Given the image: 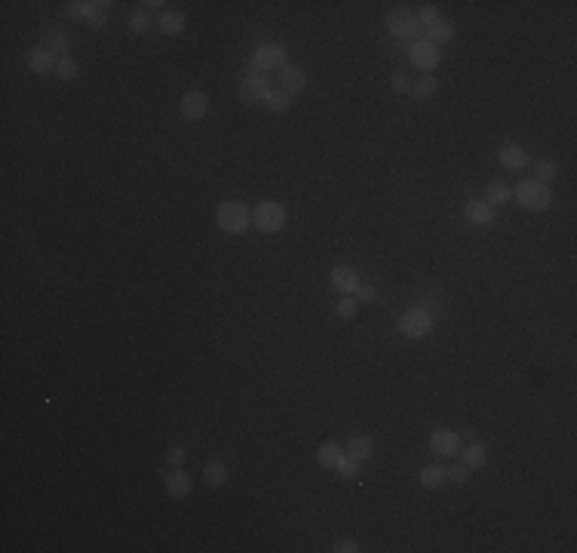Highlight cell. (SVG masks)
Instances as JSON below:
<instances>
[{
  "instance_id": "cell-8",
  "label": "cell",
  "mask_w": 577,
  "mask_h": 553,
  "mask_svg": "<svg viewBox=\"0 0 577 553\" xmlns=\"http://www.w3.org/2000/svg\"><path fill=\"white\" fill-rule=\"evenodd\" d=\"M409 59H411V65L415 68H421V71H427L430 74L433 68H439V62H443V55H439V46L436 44H430L427 37H421V40H415V44H409Z\"/></svg>"
},
{
  "instance_id": "cell-31",
  "label": "cell",
  "mask_w": 577,
  "mask_h": 553,
  "mask_svg": "<svg viewBox=\"0 0 577 553\" xmlns=\"http://www.w3.org/2000/svg\"><path fill=\"white\" fill-rule=\"evenodd\" d=\"M55 74H59V80H77V74H80V65H77L74 55H68V59H59V65H55Z\"/></svg>"
},
{
  "instance_id": "cell-26",
  "label": "cell",
  "mask_w": 577,
  "mask_h": 553,
  "mask_svg": "<svg viewBox=\"0 0 577 553\" xmlns=\"http://www.w3.org/2000/svg\"><path fill=\"white\" fill-rule=\"evenodd\" d=\"M265 108L270 111V114H289L292 96H289V92H283V89H270L267 98H265Z\"/></svg>"
},
{
  "instance_id": "cell-10",
  "label": "cell",
  "mask_w": 577,
  "mask_h": 553,
  "mask_svg": "<svg viewBox=\"0 0 577 553\" xmlns=\"http://www.w3.org/2000/svg\"><path fill=\"white\" fill-rule=\"evenodd\" d=\"M430 452L436 458H452L461 452V434L458 430H448V428H439L430 434Z\"/></svg>"
},
{
  "instance_id": "cell-4",
  "label": "cell",
  "mask_w": 577,
  "mask_h": 553,
  "mask_svg": "<svg viewBox=\"0 0 577 553\" xmlns=\"http://www.w3.org/2000/svg\"><path fill=\"white\" fill-rule=\"evenodd\" d=\"M396 332H400L402 338H411V342L427 338L433 332V314H430V310H424V308L405 310L400 320H396Z\"/></svg>"
},
{
  "instance_id": "cell-14",
  "label": "cell",
  "mask_w": 577,
  "mask_h": 553,
  "mask_svg": "<svg viewBox=\"0 0 577 553\" xmlns=\"http://www.w3.org/2000/svg\"><path fill=\"white\" fill-rule=\"evenodd\" d=\"M163 486H166V492L172 495V498H188L190 489H194V480H190V473H184L181 467H172L169 473H163Z\"/></svg>"
},
{
  "instance_id": "cell-2",
  "label": "cell",
  "mask_w": 577,
  "mask_h": 553,
  "mask_svg": "<svg viewBox=\"0 0 577 553\" xmlns=\"http://www.w3.org/2000/svg\"><path fill=\"white\" fill-rule=\"evenodd\" d=\"M215 222L224 234H246L252 225V212H249L240 200H224L215 212Z\"/></svg>"
},
{
  "instance_id": "cell-34",
  "label": "cell",
  "mask_w": 577,
  "mask_h": 553,
  "mask_svg": "<svg viewBox=\"0 0 577 553\" xmlns=\"http://www.w3.org/2000/svg\"><path fill=\"white\" fill-rule=\"evenodd\" d=\"M418 22H421V28H430V25L443 22V16H439L436 6H421V12H418Z\"/></svg>"
},
{
  "instance_id": "cell-24",
  "label": "cell",
  "mask_w": 577,
  "mask_h": 553,
  "mask_svg": "<svg viewBox=\"0 0 577 553\" xmlns=\"http://www.w3.org/2000/svg\"><path fill=\"white\" fill-rule=\"evenodd\" d=\"M439 92V80L433 74H424V77H418L415 83H411V96L418 98V102H427L430 96H436Z\"/></svg>"
},
{
  "instance_id": "cell-9",
  "label": "cell",
  "mask_w": 577,
  "mask_h": 553,
  "mask_svg": "<svg viewBox=\"0 0 577 553\" xmlns=\"http://www.w3.org/2000/svg\"><path fill=\"white\" fill-rule=\"evenodd\" d=\"M209 114V96L203 89H188L181 96V117L188 123H200V120Z\"/></svg>"
},
{
  "instance_id": "cell-5",
  "label": "cell",
  "mask_w": 577,
  "mask_h": 553,
  "mask_svg": "<svg viewBox=\"0 0 577 553\" xmlns=\"http://www.w3.org/2000/svg\"><path fill=\"white\" fill-rule=\"evenodd\" d=\"M280 68H286V49H283L280 44H261V46H255L246 71L270 74V71H280Z\"/></svg>"
},
{
  "instance_id": "cell-17",
  "label": "cell",
  "mask_w": 577,
  "mask_h": 553,
  "mask_svg": "<svg viewBox=\"0 0 577 553\" xmlns=\"http://www.w3.org/2000/svg\"><path fill=\"white\" fill-rule=\"evenodd\" d=\"M497 160H501L504 169H513V173H519V169L529 166V151H525L522 145H504L501 151H497Z\"/></svg>"
},
{
  "instance_id": "cell-13",
  "label": "cell",
  "mask_w": 577,
  "mask_h": 553,
  "mask_svg": "<svg viewBox=\"0 0 577 553\" xmlns=\"http://www.w3.org/2000/svg\"><path fill=\"white\" fill-rule=\"evenodd\" d=\"M276 89L289 92V96H298V92L308 89V77L298 65H286L280 68V77H276Z\"/></svg>"
},
{
  "instance_id": "cell-16",
  "label": "cell",
  "mask_w": 577,
  "mask_h": 553,
  "mask_svg": "<svg viewBox=\"0 0 577 553\" xmlns=\"http://www.w3.org/2000/svg\"><path fill=\"white\" fill-rule=\"evenodd\" d=\"M108 6H111V3H105V0H102V3H92V0H71V3L65 6V16L80 19V22H87V25H89L92 19H96L102 10H108Z\"/></svg>"
},
{
  "instance_id": "cell-27",
  "label": "cell",
  "mask_w": 577,
  "mask_h": 553,
  "mask_svg": "<svg viewBox=\"0 0 577 553\" xmlns=\"http://www.w3.org/2000/svg\"><path fill=\"white\" fill-rule=\"evenodd\" d=\"M341 455H344V449H341L338 443H332V439H326V443L317 449V461L323 467H332V471H335V464H338Z\"/></svg>"
},
{
  "instance_id": "cell-33",
  "label": "cell",
  "mask_w": 577,
  "mask_h": 553,
  "mask_svg": "<svg viewBox=\"0 0 577 553\" xmlns=\"http://www.w3.org/2000/svg\"><path fill=\"white\" fill-rule=\"evenodd\" d=\"M445 480H452V483H467L470 480V467L461 461V464H454V467H445Z\"/></svg>"
},
{
  "instance_id": "cell-35",
  "label": "cell",
  "mask_w": 577,
  "mask_h": 553,
  "mask_svg": "<svg viewBox=\"0 0 577 553\" xmlns=\"http://www.w3.org/2000/svg\"><path fill=\"white\" fill-rule=\"evenodd\" d=\"M362 544L356 541V538H338V541L332 544V553H359Z\"/></svg>"
},
{
  "instance_id": "cell-25",
  "label": "cell",
  "mask_w": 577,
  "mask_h": 553,
  "mask_svg": "<svg viewBox=\"0 0 577 553\" xmlns=\"http://www.w3.org/2000/svg\"><path fill=\"white\" fill-rule=\"evenodd\" d=\"M510 200H513V188L507 182H491L486 188V203H491V207H504Z\"/></svg>"
},
{
  "instance_id": "cell-23",
  "label": "cell",
  "mask_w": 577,
  "mask_h": 553,
  "mask_svg": "<svg viewBox=\"0 0 577 553\" xmlns=\"http://www.w3.org/2000/svg\"><path fill=\"white\" fill-rule=\"evenodd\" d=\"M418 483H421L424 489L443 486V483H445V467L439 464V461H433V464H424V467H421V473H418Z\"/></svg>"
},
{
  "instance_id": "cell-29",
  "label": "cell",
  "mask_w": 577,
  "mask_h": 553,
  "mask_svg": "<svg viewBox=\"0 0 577 553\" xmlns=\"http://www.w3.org/2000/svg\"><path fill=\"white\" fill-rule=\"evenodd\" d=\"M335 314H338L341 320H353V317L359 314V301H356L353 295H341V299L335 301Z\"/></svg>"
},
{
  "instance_id": "cell-11",
  "label": "cell",
  "mask_w": 577,
  "mask_h": 553,
  "mask_svg": "<svg viewBox=\"0 0 577 553\" xmlns=\"http://www.w3.org/2000/svg\"><path fill=\"white\" fill-rule=\"evenodd\" d=\"M25 62H28V68L34 71V74H40V77H46V74H55V65H59V59H55L49 49L40 44V46H31L25 53Z\"/></svg>"
},
{
  "instance_id": "cell-39",
  "label": "cell",
  "mask_w": 577,
  "mask_h": 553,
  "mask_svg": "<svg viewBox=\"0 0 577 553\" xmlns=\"http://www.w3.org/2000/svg\"><path fill=\"white\" fill-rule=\"evenodd\" d=\"M411 83H415V80H409L405 74H393V77H390V89L402 92V96H409V92H411Z\"/></svg>"
},
{
  "instance_id": "cell-1",
  "label": "cell",
  "mask_w": 577,
  "mask_h": 553,
  "mask_svg": "<svg viewBox=\"0 0 577 553\" xmlns=\"http://www.w3.org/2000/svg\"><path fill=\"white\" fill-rule=\"evenodd\" d=\"M513 200H516L522 209H529V212H544V209H550L553 194H550V188H547L544 182L525 179V182H519L516 188H513Z\"/></svg>"
},
{
  "instance_id": "cell-38",
  "label": "cell",
  "mask_w": 577,
  "mask_h": 553,
  "mask_svg": "<svg viewBox=\"0 0 577 553\" xmlns=\"http://www.w3.org/2000/svg\"><path fill=\"white\" fill-rule=\"evenodd\" d=\"M184 461H188V449H184V446H172V449L166 452V464L169 467H181Z\"/></svg>"
},
{
  "instance_id": "cell-32",
  "label": "cell",
  "mask_w": 577,
  "mask_h": 553,
  "mask_svg": "<svg viewBox=\"0 0 577 553\" xmlns=\"http://www.w3.org/2000/svg\"><path fill=\"white\" fill-rule=\"evenodd\" d=\"M126 25H130V31L132 34H145L148 28H151V12H145V10H135L130 19H126Z\"/></svg>"
},
{
  "instance_id": "cell-36",
  "label": "cell",
  "mask_w": 577,
  "mask_h": 553,
  "mask_svg": "<svg viewBox=\"0 0 577 553\" xmlns=\"http://www.w3.org/2000/svg\"><path fill=\"white\" fill-rule=\"evenodd\" d=\"M353 299H356V301H362V304H375L378 289H375V286H369V283H359V286H356V292H353Z\"/></svg>"
},
{
  "instance_id": "cell-28",
  "label": "cell",
  "mask_w": 577,
  "mask_h": 553,
  "mask_svg": "<svg viewBox=\"0 0 577 553\" xmlns=\"http://www.w3.org/2000/svg\"><path fill=\"white\" fill-rule=\"evenodd\" d=\"M427 40H430V44H448V40H454V25L452 22H436V25H430L427 28Z\"/></svg>"
},
{
  "instance_id": "cell-18",
  "label": "cell",
  "mask_w": 577,
  "mask_h": 553,
  "mask_svg": "<svg viewBox=\"0 0 577 553\" xmlns=\"http://www.w3.org/2000/svg\"><path fill=\"white\" fill-rule=\"evenodd\" d=\"M372 452H375V443H372V437H353L350 443L344 446V455L347 458H353L356 464H366L369 458H372Z\"/></svg>"
},
{
  "instance_id": "cell-21",
  "label": "cell",
  "mask_w": 577,
  "mask_h": 553,
  "mask_svg": "<svg viewBox=\"0 0 577 553\" xmlns=\"http://www.w3.org/2000/svg\"><path fill=\"white\" fill-rule=\"evenodd\" d=\"M461 458H464V464L470 471H479V467L488 464V449L479 443H470V446H461Z\"/></svg>"
},
{
  "instance_id": "cell-22",
  "label": "cell",
  "mask_w": 577,
  "mask_h": 553,
  "mask_svg": "<svg viewBox=\"0 0 577 553\" xmlns=\"http://www.w3.org/2000/svg\"><path fill=\"white\" fill-rule=\"evenodd\" d=\"M203 477H206V486L209 489H218V486H224L227 483V464L222 458H212V461H206V467H203Z\"/></svg>"
},
{
  "instance_id": "cell-19",
  "label": "cell",
  "mask_w": 577,
  "mask_h": 553,
  "mask_svg": "<svg viewBox=\"0 0 577 553\" xmlns=\"http://www.w3.org/2000/svg\"><path fill=\"white\" fill-rule=\"evenodd\" d=\"M44 46L55 55V59H68L71 55V37L65 31H59V28H49L46 37H44Z\"/></svg>"
},
{
  "instance_id": "cell-20",
  "label": "cell",
  "mask_w": 577,
  "mask_h": 553,
  "mask_svg": "<svg viewBox=\"0 0 577 553\" xmlns=\"http://www.w3.org/2000/svg\"><path fill=\"white\" fill-rule=\"evenodd\" d=\"M184 28H188V16H184L181 10H166L160 16V31L169 34V37H178Z\"/></svg>"
},
{
  "instance_id": "cell-6",
  "label": "cell",
  "mask_w": 577,
  "mask_h": 553,
  "mask_svg": "<svg viewBox=\"0 0 577 553\" xmlns=\"http://www.w3.org/2000/svg\"><path fill=\"white\" fill-rule=\"evenodd\" d=\"M387 31L393 34L400 44H405L409 37H415L418 31H421V22H418V12L411 10H402V6H396V10L387 12Z\"/></svg>"
},
{
  "instance_id": "cell-12",
  "label": "cell",
  "mask_w": 577,
  "mask_h": 553,
  "mask_svg": "<svg viewBox=\"0 0 577 553\" xmlns=\"http://www.w3.org/2000/svg\"><path fill=\"white\" fill-rule=\"evenodd\" d=\"M464 218L470 225H479V228H488V225H495V207L486 200H479V197H470L464 203Z\"/></svg>"
},
{
  "instance_id": "cell-3",
  "label": "cell",
  "mask_w": 577,
  "mask_h": 553,
  "mask_svg": "<svg viewBox=\"0 0 577 553\" xmlns=\"http://www.w3.org/2000/svg\"><path fill=\"white\" fill-rule=\"evenodd\" d=\"M252 222H255V228H258L261 234H276V231L286 228L289 212H286L283 203H276V200H261L258 207H255V212H252Z\"/></svg>"
},
{
  "instance_id": "cell-37",
  "label": "cell",
  "mask_w": 577,
  "mask_h": 553,
  "mask_svg": "<svg viewBox=\"0 0 577 553\" xmlns=\"http://www.w3.org/2000/svg\"><path fill=\"white\" fill-rule=\"evenodd\" d=\"M335 471H338L341 477H347V480H350V477H356V471H359V464H356L353 458L341 455V458H338V464H335Z\"/></svg>"
},
{
  "instance_id": "cell-7",
  "label": "cell",
  "mask_w": 577,
  "mask_h": 553,
  "mask_svg": "<svg viewBox=\"0 0 577 553\" xmlns=\"http://www.w3.org/2000/svg\"><path fill=\"white\" fill-rule=\"evenodd\" d=\"M267 92H270V77L267 74H258V71H246V77H240V87H237L240 102H246V105L265 102Z\"/></svg>"
},
{
  "instance_id": "cell-40",
  "label": "cell",
  "mask_w": 577,
  "mask_h": 553,
  "mask_svg": "<svg viewBox=\"0 0 577 553\" xmlns=\"http://www.w3.org/2000/svg\"><path fill=\"white\" fill-rule=\"evenodd\" d=\"M141 6H145V12H154V10H160V6H166V3H163V0H145Z\"/></svg>"
},
{
  "instance_id": "cell-15",
  "label": "cell",
  "mask_w": 577,
  "mask_h": 553,
  "mask_svg": "<svg viewBox=\"0 0 577 553\" xmlns=\"http://www.w3.org/2000/svg\"><path fill=\"white\" fill-rule=\"evenodd\" d=\"M332 289L335 292H341V295H353L356 292V286H359V274L353 271V267H347V265H338V267H332Z\"/></svg>"
},
{
  "instance_id": "cell-30",
  "label": "cell",
  "mask_w": 577,
  "mask_h": 553,
  "mask_svg": "<svg viewBox=\"0 0 577 553\" xmlns=\"http://www.w3.org/2000/svg\"><path fill=\"white\" fill-rule=\"evenodd\" d=\"M534 179L544 182V184L559 179V163L556 160H538V166H534Z\"/></svg>"
}]
</instances>
